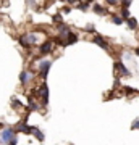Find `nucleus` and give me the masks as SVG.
I'll return each instance as SVG.
<instances>
[{"mask_svg": "<svg viewBox=\"0 0 139 145\" xmlns=\"http://www.w3.org/2000/svg\"><path fill=\"white\" fill-rule=\"evenodd\" d=\"M136 55H138V57H139V48H136Z\"/></svg>", "mask_w": 139, "mask_h": 145, "instance_id": "20", "label": "nucleus"}, {"mask_svg": "<svg viewBox=\"0 0 139 145\" xmlns=\"http://www.w3.org/2000/svg\"><path fill=\"white\" fill-rule=\"evenodd\" d=\"M52 50H53V42L52 40H45L41 47H39V53H41V55H47V53H50Z\"/></svg>", "mask_w": 139, "mask_h": 145, "instance_id": "5", "label": "nucleus"}, {"mask_svg": "<svg viewBox=\"0 0 139 145\" xmlns=\"http://www.w3.org/2000/svg\"><path fill=\"white\" fill-rule=\"evenodd\" d=\"M92 8H94V11H96L97 15H102V16H105V15L108 13V10H107V8H103L102 5H97V3H96V5L92 7Z\"/></svg>", "mask_w": 139, "mask_h": 145, "instance_id": "10", "label": "nucleus"}, {"mask_svg": "<svg viewBox=\"0 0 139 145\" xmlns=\"http://www.w3.org/2000/svg\"><path fill=\"white\" fill-rule=\"evenodd\" d=\"M131 2H133V0H121V5H123V7H129V5H131Z\"/></svg>", "mask_w": 139, "mask_h": 145, "instance_id": "19", "label": "nucleus"}, {"mask_svg": "<svg viewBox=\"0 0 139 145\" xmlns=\"http://www.w3.org/2000/svg\"><path fill=\"white\" fill-rule=\"evenodd\" d=\"M121 16H123L125 20H126V18H129V10H128V7H123V8H121Z\"/></svg>", "mask_w": 139, "mask_h": 145, "instance_id": "16", "label": "nucleus"}, {"mask_svg": "<svg viewBox=\"0 0 139 145\" xmlns=\"http://www.w3.org/2000/svg\"><path fill=\"white\" fill-rule=\"evenodd\" d=\"M131 129H139V119H134L133 124H131Z\"/></svg>", "mask_w": 139, "mask_h": 145, "instance_id": "17", "label": "nucleus"}, {"mask_svg": "<svg viewBox=\"0 0 139 145\" xmlns=\"http://www.w3.org/2000/svg\"><path fill=\"white\" fill-rule=\"evenodd\" d=\"M78 40V36L76 34H73V32H70L67 36V42H65V45H70V44H74V42Z\"/></svg>", "mask_w": 139, "mask_h": 145, "instance_id": "12", "label": "nucleus"}, {"mask_svg": "<svg viewBox=\"0 0 139 145\" xmlns=\"http://www.w3.org/2000/svg\"><path fill=\"white\" fill-rule=\"evenodd\" d=\"M105 2H107L108 5H118L120 3V0H105Z\"/></svg>", "mask_w": 139, "mask_h": 145, "instance_id": "18", "label": "nucleus"}, {"mask_svg": "<svg viewBox=\"0 0 139 145\" xmlns=\"http://www.w3.org/2000/svg\"><path fill=\"white\" fill-rule=\"evenodd\" d=\"M125 23L128 24L129 29H136V27H138V20H136V18H133V16L126 18V20H125Z\"/></svg>", "mask_w": 139, "mask_h": 145, "instance_id": "9", "label": "nucleus"}, {"mask_svg": "<svg viewBox=\"0 0 139 145\" xmlns=\"http://www.w3.org/2000/svg\"><path fill=\"white\" fill-rule=\"evenodd\" d=\"M37 93L42 97V103L47 105V99H49V87H47V84H41V87L37 89Z\"/></svg>", "mask_w": 139, "mask_h": 145, "instance_id": "4", "label": "nucleus"}, {"mask_svg": "<svg viewBox=\"0 0 139 145\" xmlns=\"http://www.w3.org/2000/svg\"><path fill=\"white\" fill-rule=\"evenodd\" d=\"M37 42H39V34L37 32H28L23 37H20V44L24 48H29L31 45H36Z\"/></svg>", "mask_w": 139, "mask_h": 145, "instance_id": "1", "label": "nucleus"}, {"mask_svg": "<svg viewBox=\"0 0 139 145\" xmlns=\"http://www.w3.org/2000/svg\"><path fill=\"white\" fill-rule=\"evenodd\" d=\"M31 78H32V76H31V72H29V71H23L20 74V81H21V84H24V86L31 81Z\"/></svg>", "mask_w": 139, "mask_h": 145, "instance_id": "8", "label": "nucleus"}, {"mask_svg": "<svg viewBox=\"0 0 139 145\" xmlns=\"http://www.w3.org/2000/svg\"><path fill=\"white\" fill-rule=\"evenodd\" d=\"M115 68H117V69L120 71V74H123V76H129V69H128L126 66H125V65H123L121 61H117Z\"/></svg>", "mask_w": 139, "mask_h": 145, "instance_id": "7", "label": "nucleus"}, {"mask_svg": "<svg viewBox=\"0 0 139 145\" xmlns=\"http://www.w3.org/2000/svg\"><path fill=\"white\" fill-rule=\"evenodd\" d=\"M16 129L18 131H23V132H28V134H29V132H32V127H29V126H23V124H18L16 126Z\"/></svg>", "mask_w": 139, "mask_h": 145, "instance_id": "15", "label": "nucleus"}, {"mask_svg": "<svg viewBox=\"0 0 139 145\" xmlns=\"http://www.w3.org/2000/svg\"><path fill=\"white\" fill-rule=\"evenodd\" d=\"M50 66H52V61H50V60H41V61L37 63V68H39V72H41V78H42V79L47 78V72H49Z\"/></svg>", "mask_w": 139, "mask_h": 145, "instance_id": "3", "label": "nucleus"}, {"mask_svg": "<svg viewBox=\"0 0 139 145\" xmlns=\"http://www.w3.org/2000/svg\"><path fill=\"white\" fill-rule=\"evenodd\" d=\"M32 134H34V137H36L37 140H41V142L44 140V134H42V132L37 129V127H32Z\"/></svg>", "mask_w": 139, "mask_h": 145, "instance_id": "13", "label": "nucleus"}, {"mask_svg": "<svg viewBox=\"0 0 139 145\" xmlns=\"http://www.w3.org/2000/svg\"><path fill=\"white\" fill-rule=\"evenodd\" d=\"M94 42H96L99 47H102L103 50H108V44L105 42V39H103V37H100L99 34H96V36H94Z\"/></svg>", "mask_w": 139, "mask_h": 145, "instance_id": "6", "label": "nucleus"}, {"mask_svg": "<svg viewBox=\"0 0 139 145\" xmlns=\"http://www.w3.org/2000/svg\"><path fill=\"white\" fill-rule=\"evenodd\" d=\"M58 32H60V36H62V37H67L71 31L68 29V26H65V24H60V26H58Z\"/></svg>", "mask_w": 139, "mask_h": 145, "instance_id": "11", "label": "nucleus"}, {"mask_svg": "<svg viewBox=\"0 0 139 145\" xmlns=\"http://www.w3.org/2000/svg\"><path fill=\"white\" fill-rule=\"evenodd\" d=\"M16 137L13 129H3L0 132V144H11V140Z\"/></svg>", "mask_w": 139, "mask_h": 145, "instance_id": "2", "label": "nucleus"}, {"mask_svg": "<svg viewBox=\"0 0 139 145\" xmlns=\"http://www.w3.org/2000/svg\"><path fill=\"white\" fill-rule=\"evenodd\" d=\"M112 21H113V23L117 24V26H121V24L125 23V18H123V16H118V15H115L113 18H112Z\"/></svg>", "mask_w": 139, "mask_h": 145, "instance_id": "14", "label": "nucleus"}]
</instances>
